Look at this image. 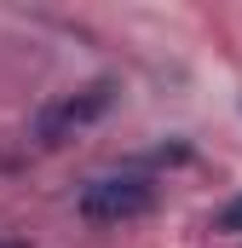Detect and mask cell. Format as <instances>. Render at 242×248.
Masks as SVG:
<instances>
[{
  "mask_svg": "<svg viewBox=\"0 0 242 248\" xmlns=\"http://www.w3.org/2000/svg\"><path fill=\"white\" fill-rule=\"evenodd\" d=\"M0 248H29V243H23V237H0Z\"/></svg>",
  "mask_w": 242,
  "mask_h": 248,
  "instance_id": "obj_4",
  "label": "cell"
},
{
  "mask_svg": "<svg viewBox=\"0 0 242 248\" xmlns=\"http://www.w3.org/2000/svg\"><path fill=\"white\" fill-rule=\"evenodd\" d=\"M81 219L92 225H127V219H144L156 208V185L138 179V173H116V179H92L81 190Z\"/></svg>",
  "mask_w": 242,
  "mask_h": 248,
  "instance_id": "obj_2",
  "label": "cell"
},
{
  "mask_svg": "<svg viewBox=\"0 0 242 248\" xmlns=\"http://www.w3.org/2000/svg\"><path fill=\"white\" fill-rule=\"evenodd\" d=\"M213 231H219V237H242V196L219 202V214H213Z\"/></svg>",
  "mask_w": 242,
  "mask_h": 248,
  "instance_id": "obj_3",
  "label": "cell"
},
{
  "mask_svg": "<svg viewBox=\"0 0 242 248\" xmlns=\"http://www.w3.org/2000/svg\"><path fill=\"white\" fill-rule=\"evenodd\" d=\"M116 104V87L110 81H92V87H81V93H63V98H52L41 116H35V144H63V139H75V133H87V127L98 122L104 110Z\"/></svg>",
  "mask_w": 242,
  "mask_h": 248,
  "instance_id": "obj_1",
  "label": "cell"
}]
</instances>
